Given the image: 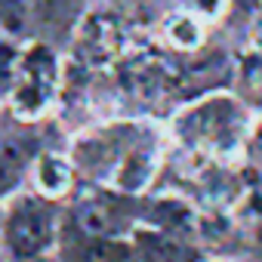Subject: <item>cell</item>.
<instances>
[{
	"mask_svg": "<svg viewBox=\"0 0 262 262\" xmlns=\"http://www.w3.org/2000/svg\"><path fill=\"white\" fill-rule=\"evenodd\" d=\"M259 111L244 102L234 90H213L185 102L173 120V142L198 161L231 164L247 155Z\"/></svg>",
	"mask_w": 262,
	"mask_h": 262,
	"instance_id": "6da1fadb",
	"label": "cell"
},
{
	"mask_svg": "<svg viewBox=\"0 0 262 262\" xmlns=\"http://www.w3.org/2000/svg\"><path fill=\"white\" fill-rule=\"evenodd\" d=\"M59 83H62V59H59V53L50 43L22 47L19 77H16V86H13V93L7 99L13 117L22 120V123L47 117L50 108L56 105Z\"/></svg>",
	"mask_w": 262,
	"mask_h": 262,
	"instance_id": "7a4b0ae2",
	"label": "cell"
},
{
	"mask_svg": "<svg viewBox=\"0 0 262 262\" xmlns=\"http://www.w3.org/2000/svg\"><path fill=\"white\" fill-rule=\"evenodd\" d=\"M4 244L13 259L34 262L56 247V213L47 198L22 194L4 219Z\"/></svg>",
	"mask_w": 262,
	"mask_h": 262,
	"instance_id": "3957f363",
	"label": "cell"
},
{
	"mask_svg": "<svg viewBox=\"0 0 262 262\" xmlns=\"http://www.w3.org/2000/svg\"><path fill=\"white\" fill-rule=\"evenodd\" d=\"M126 53H129V34L123 19L114 10L96 7L83 13L71 40V56L80 68L105 71V68H114Z\"/></svg>",
	"mask_w": 262,
	"mask_h": 262,
	"instance_id": "277c9868",
	"label": "cell"
},
{
	"mask_svg": "<svg viewBox=\"0 0 262 262\" xmlns=\"http://www.w3.org/2000/svg\"><path fill=\"white\" fill-rule=\"evenodd\" d=\"M120 83L126 96H133L139 102H164L179 90L182 68L161 50H129L120 62Z\"/></svg>",
	"mask_w": 262,
	"mask_h": 262,
	"instance_id": "5b68a950",
	"label": "cell"
},
{
	"mask_svg": "<svg viewBox=\"0 0 262 262\" xmlns=\"http://www.w3.org/2000/svg\"><path fill=\"white\" fill-rule=\"evenodd\" d=\"M136 262H204L194 241L170 234L164 228H155L148 222H139L129 231Z\"/></svg>",
	"mask_w": 262,
	"mask_h": 262,
	"instance_id": "8992f818",
	"label": "cell"
},
{
	"mask_svg": "<svg viewBox=\"0 0 262 262\" xmlns=\"http://www.w3.org/2000/svg\"><path fill=\"white\" fill-rule=\"evenodd\" d=\"M145 222L155 225V228H164L170 234H179V237H188V241H198L201 237V228H204V219H201V210L179 198V194H161L151 201L148 213H145Z\"/></svg>",
	"mask_w": 262,
	"mask_h": 262,
	"instance_id": "52a82bcc",
	"label": "cell"
},
{
	"mask_svg": "<svg viewBox=\"0 0 262 262\" xmlns=\"http://www.w3.org/2000/svg\"><path fill=\"white\" fill-rule=\"evenodd\" d=\"M31 185L47 201L65 198L74 188V161L59 151H40L31 161Z\"/></svg>",
	"mask_w": 262,
	"mask_h": 262,
	"instance_id": "ba28073f",
	"label": "cell"
},
{
	"mask_svg": "<svg viewBox=\"0 0 262 262\" xmlns=\"http://www.w3.org/2000/svg\"><path fill=\"white\" fill-rule=\"evenodd\" d=\"M161 37L173 53H198L207 43V22L182 7L161 22Z\"/></svg>",
	"mask_w": 262,
	"mask_h": 262,
	"instance_id": "9c48e42d",
	"label": "cell"
},
{
	"mask_svg": "<svg viewBox=\"0 0 262 262\" xmlns=\"http://www.w3.org/2000/svg\"><path fill=\"white\" fill-rule=\"evenodd\" d=\"M231 90L250 102L256 111H262V47L247 43L231 65Z\"/></svg>",
	"mask_w": 262,
	"mask_h": 262,
	"instance_id": "30bf717a",
	"label": "cell"
},
{
	"mask_svg": "<svg viewBox=\"0 0 262 262\" xmlns=\"http://www.w3.org/2000/svg\"><path fill=\"white\" fill-rule=\"evenodd\" d=\"M74 222L86 237L120 234V213L108 198H83L74 210Z\"/></svg>",
	"mask_w": 262,
	"mask_h": 262,
	"instance_id": "8fae6325",
	"label": "cell"
},
{
	"mask_svg": "<svg viewBox=\"0 0 262 262\" xmlns=\"http://www.w3.org/2000/svg\"><path fill=\"white\" fill-rule=\"evenodd\" d=\"M31 145L34 142L25 136H4L0 139V194H7L19 182L22 170L31 167V161L37 158L31 151Z\"/></svg>",
	"mask_w": 262,
	"mask_h": 262,
	"instance_id": "7c38bea8",
	"label": "cell"
},
{
	"mask_svg": "<svg viewBox=\"0 0 262 262\" xmlns=\"http://www.w3.org/2000/svg\"><path fill=\"white\" fill-rule=\"evenodd\" d=\"M86 237V234H83ZM77 262H136L133 256V241L123 234H108V237H86V244L77 253Z\"/></svg>",
	"mask_w": 262,
	"mask_h": 262,
	"instance_id": "4fadbf2b",
	"label": "cell"
},
{
	"mask_svg": "<svg viewBox=\"0 0 262 262\" xmlns=\"http://www.w3.org/2000/svg\"><path fill=\"white\" fill-rule=\"evenodd\" d=\"M19 65H22V47L0 37V102L10 99L16 77H19Z\"/></svg>",
	"mask_w": 262,
	"mask_h": 262,
	"instance_id": "5bb4252c",
	"label": "cell"
},
{
	"mask_svg": "<svg viewBox=\"0 0 262 262\" xmlns=\"http://www.w3.org/2000/svg\"><path fill=\"white\" fill-rule=\"evenodd\" d=\"M182 4H185L194 16H201L207 25L222 22V19L228 16V10H231V0H182Z\"/></svg>",
	"mask_w": 262,
	"mask_h": 262,
	"instance_id": "9a60e30c",
	"label": "cell"
},
{
	"mask_svg": "<svg viewBox=\"0 0 262 262\" xmlns=\"http://www.w3.org/2000/svg\"><path fill=\"white\" fill-rule=\"evenodd\" d=\"M247 155L253 158V164L262 170V111H259V120H256V129H253V136H250V148Z\"/></svg>",
	"mask_w": 262,
	"mask_h": 262,
	"instance_id": "2e32d148",
	"label": "cell"
},
{
	"mask_svg": "<svg viewBox=\"0 0 262 262\" xmlns=\"http://www.w3.org/2000/svg\"><path fill=\"white\" fill-rule=\"evenodd\" d=\"M247 198L253 201V234H256V241L262 247V198H253L250 191H247Z\"/></svg>",
	"mask_w": 262,
	"mask_h": 262,
	"instance_id": "e0dca14e",
	"label": "cell"
},
{
	"mask_svg": "<svg viewBox=\"0 0 262 262\" xmlns=\"http://www.w3.org/2000/svg\"><path fill=\"white\" fill-rule=\"evenodd\" d=\"M250 43L262 47V4L256 7V13H253V19H250Z\"/></svg>",
	"mask_w": 262,
	"mask_h": 262,
	"instance_id": "ac0fdd59",
	"label": "cell"
},
{
	"mask_svg": "<svg viewBox=\"0 0 262 262\" xmlns=\"http://www.w3.org/2000/svg\"><path fill=\"white\" fill-rule=\"evenodd\" d=\"M216 262H225V259H216Z\"/></svg>",
	"mask_w": 262,
	"mask_h": 262,
	"instance_id": "d6986e66",
	"label": "cell"
}]
</instances>
